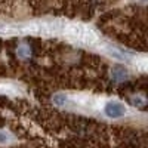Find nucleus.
Wrapping results in <instances>:
<instances>
[{
	"mask_svg": "<svg viewBox=\"0 0 148 148\" xmlns=\"http://www.w3.org/2000/svg\"><path fill=\"white\" fill-rule=\"evenodd\" d=\"M64 33L70 40L82 43V45H92L96 42L95 33L90 28L84 27V25H79V24H74V25L64 28Z\"/></svg>",
	"mask_w": 148,
	"mask_h": 148,
	"instance_id": "obj_1",
	"label": "nucleus"
},
{
	"mask_svg": "<svg viewBox=\"0 0 148 148\" xmlns=\"http://www.w3.org/2000/svg\"><path fill=\"white\" fill-rule=\"evenodd\" d=\"M104 113L110 119H120L127 113V108L120 101H108L104 107Z\"/></svg>",
	"mask_w": 148,
	"mask_h": 148,
	"instance_id": "obj_2",
	"label": "nucleus"
},
{
	"mask_svg": "<svg viewBox=\"0 0 148 148\" xmlns=\"http://www.w3.org/2000/svg\"><path fill=\"white\" fill-rule=\"evenodd\" d=\"M111 73H113V79H114L116 82H123V80H126V79H127V71L123 68V67L116 65Z\"/></svg>",
	"mask_w": 148,
	"mask_h": 148,
	"instance_id": "obj_3",
	"label": "nucleus"
},
{
	"mask_svg": "<svg viewBox=\"0 0 148 148\" xmlns=\"http://www.w3.org/2000/svg\"><path fill=\"white\" fill-rule=\"evenodd\" d=\"M53 102H55L56 105L65 107V105L68 104V96H67V95H62V93H58V95H55V98H53Z\"/></svg>",
	"mask_w": 148,
	"mask_h": 148,
	"instance_id": "obj_4",
	"label": "nucleus"
},
{
	"mask_svg": "<svg viewBox=\"0 0 148 148\" xmlns=\"http://www.w3.org/2000/svg\"><path fill=\"white\" fill-rule=\"evenodd\" d=\"M18 55H19V56H27V55H30V49H28V46L22 43V45L18 47Z\"/></svg>",
	"mask_w": 148,
	"mask_h": 148,
	"instance_id": "obj_5",
	"label": "nucleus"
},
{
	"mask_svg": "<svg viewBox=\"0 0 148 148\" xmlns=\"http://www.w3.org/2000/svg\"><path fill=\"white\" fill-rule=\"evenodd\" d=\"M10 141V136H9V133L3 132V130H0V144H8Z\"/></svg>",
	"mask_w": 148,
	"mask_h": 148,
	"instance_id": "obj_6",
	"label": "nucleus"
}]
</instances>
